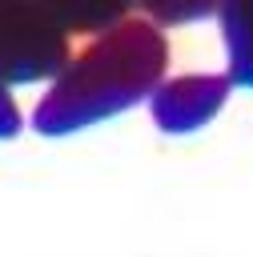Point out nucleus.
<instances>
[{
	"label": "nucleus",
	"mask_w": 253,
	"mask_h": 257,
	"mask_svg": "<svg viewBox=\"0 0 253 257\" xmlns=\"http://www.w3.org/2000/svg\"><path fill=\"white\" fill-rule=\"evenodd\" d=\"M169 68V40L153 20H120L116 28L92 36L56 72L48 92L32 112L40 137H68L100 124L157 92Z\"/></svg>",
	"instance_id": "f257e3e1"
},
{
	"label": "nucleus",
	"mask_w": 253,
	"mask_h": 257,
	"mask_svg": "<svg viewBox=\"0 0 253 257\" xmlns=\"http://www.w3.org/2000/svg\"><path fill=\"white\" fill-rule=\"evenodd\" d=\"M68 56V32L36 0H0V80L8 88L56 80Z\"/></svg>",
	"instance_id": "f03ea898"
},
{
	"label": "nucleus",
	"mask_w": 253,
	"mask_h": 257,
	"mask_svg": "<svg viewBox=\"0 0 253 257\" xmlns=\"http://www.w3.org/2000/svg\"><path fill=\"white\" fill-rule=\"evenodd\" d=\"M229 88H233L229 76H213V72L173 76V80L157 84V92L149 96V108H153V120L161 133L181 137V133H197L201 124H209L221 112Z\"/></svg>",
	"instance_id": "7ed1b4c3"
},
{
	"label": "nucleus",
	"mask_w": 253,
	"mask_h": 257,
	"mask_svg": "<svg viewBox=\"0 0 253 257\" xmlns=\"http://www.w3.org/2000/svg\"><path fill=\"white\" fill-rule=\"evenodd\" d=\"M68 36H100L129 20L133 0H36Z\"/></svg>",
	"instance_id": "20e7f679"
},
{
	"label": "nucleus",
	"mask_w": 253,
	"mask_h": 257,
	"mask_svg": "<svg viewBox=\"0 0 253 257\" xmlns=\"http://www.w3.org/2000/svg\"><path fill=\"white\" fill-rule=\"evenodd\" d=\"M217 16L229 52V84L253 88V0H217Z\"/></svg>",
	"instance_id": "39448f33"
},
{
	"label": "nucleus",
	"mask_w": 253,
	"mask_h": 257,
	"mask_svg": "<svg viewBox=\"0 0 253 257\" xmlns=\"http://www.w3.org/2000/svg\"><path fill=\"white\" fill-rule=\"evenodd\" d=\"M153 24H193L209 12H217V0H137Z\"/></svg>",
	"instance_id": "423d86ee"
},
{
	"label": "nucleus",
	"mask_w": 253,
	"mask_h": 257,
	"mask_svg": "<svg viewBox=\"0 0 253 257\" xmlns=\"http://www.w3.org/2000/svg\"><path fill=\"white\" fill-rule=\"evenodd\" d=\"M20 128H24L20 104H16L12 88H8L4 80H0V141H12V137H20Z\"/></svg>",
	"instance_id": "0eeeda50"
}]
</instances>
